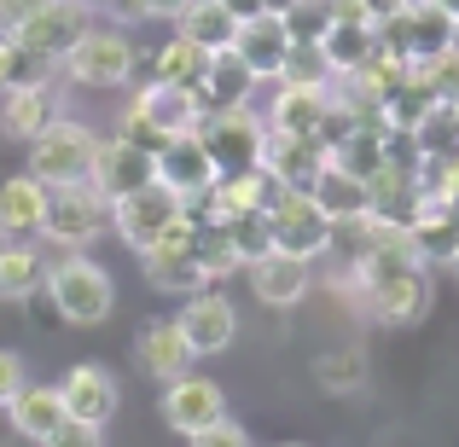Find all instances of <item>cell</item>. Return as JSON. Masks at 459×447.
Returning a JSON list of instances; mask_svg holds the SVG:
<instances>
[{"instance_id":"1","label":"cell","mask_w":459,"mask_h":447,"mask_svg":"<svg viewBox=\"0 0 459 447\" xmlns=\"http://www.w3.org/2000/svg\"><path fill=\"white\" fill-rule=\"evenodd\" d=\"M47 297H53V308H58L65 325H105L111 308H117L111 273L93 256H82V250H70V256H58L53 268H47Z\"/></svg>"},{"instance_id":"2","label":"cell","mask_w":459,"mask_h":447,"mask_svg":"<svg viewBox=\"0 0 459 447\" xmlns=\"http://www.w3.org/2000/svg\"><path fill=\"white\" fill-rule=\"evenodd\" d=\"M204 123V105L192 88H169V82H146V88L128 99L123 111V140H134V146H163V140L175 134H198Z\"/></svg>"},{"instance_id":"3","label":"cell","mask_w":459,"mask_h":447,"mask_svg":"<svg viewBox=\"0 0 459 447\" xmlns=\"http://www.w3.org/2000/svg\"><path fill=\"white\" fill-rule=\"evenodd\" d=\"M93 157H100V134H93L88 123H65V116H58V123L30 146V175L41 180L47 192L88 186L93 180Z\"/></svg>"},{"instance_id":"4","label":"cell","mask_w":459,"mask_h":447,"mask_svg":"<svg viewBox=\"0 0 459 447\" xmlns=\"http://www.w3.org/2000/svg\"><path fill=\"white\" fill-rule=\"evenodd\" d=\"M198 140H204V151H210L215 175H250V168H262L268 116H256L250 105H238V111H204Z\"/></svg>"},{"instance_id":"5","label":"cell","mask_w":459,"mask_h":447,"mask_svg":"<svg viewBox=\"0 0 459 447\" xmlns=\"http://www.w3.org/2000/svg\"><path fill=\"white\" fill-rule=\"evenodd\" d=\"M268 238H273V250H285V256H297V262H320L325 250L337 245V227L320 215V203H314L308 192L280 186V198L268 203Z\"/></svg>"},{"instance_id":"6","label":"cell","mask_w":459,"mask_h":447,"mask_svg":"<svg viewBox=\"0 0 459 447\" xmlns=\"http://www.w3.org/2000/svg\"><path fill=\"white\" fill-rule=\"evenodd\" d=\"M134 64H140V53H134V41H128V35L88 30L65 53V64H58V70H65L76 88H128V82H134Z\"/></svg>"},{"instance_id":"7","label":"cell","mask_w":459,"mask_h":447,"mask_svg":"<svg viewBox=\"0 0 459 447\" xmlns=\"http://www.w3.org/2000/svg\"><path fill=\"white\" fill-rule=\"evenodd\" d=\"M186 215H192V203L175 198L169 186H157V180L146 192H128V198L111 203V227H117V238H123L128 250H152L157 238H163L175 221H186Z\"/></svg>"},{"instance_id":"8","label":"cell","mask_w":459,"mask_h":447,"mask_svg":"<svg viewBox=\"0 0 459 447\" xmlns=\"http://www.w3.org/2000/svg\"><path fill=\"white\" fill-rule=\"evenodd\" d=\"M111 227V203L100 198L93 186H58L47 198V221H41V238L58 250H88L93 238Z\"/></svg>"},{"instance_id":"9","label":"cell","mask_w":459,"mask_h":447,"mask_svg":"<svg viewBox=\"0 0 459 447\" xmlns=\"http://www.w3.org/2000/svg\"><path fill=\"white\" fill-rule=\"evenodd\" d=\"M163 425L175 430V436H198V430H210V425H221L227 418V390L215 378H198V372H186V378H175V383H163Z\"/></svg>"},{"instance_id":"10","label":"cell","mask_w":459,"mask_h":447,"mask_svg":"<svg viewBox=\"0 0 459 447\" xmlns=\"http://www.w3.org/2000/svg\"><path fill=\"white\" fill-rule=\"evenodd\" d=\"M157 180V151L152 146H134V140H100V157H93V180L88 186L100 192L105 203L128 198V192H146Z\"/></svg>"},{"instance_id":"11","label":"cell","mask_w":459,"mask_h":447,"mask_svg":"<svg viewBox=\"0 0 459 447\" xmlns=\"http://www.w3.org/2000/svg\"><path fill=\"white\" fill-rule=\"evenodd\" d=\"M93 30V12L82 6V0H47L41 12H35L30 23H23L12 41L18 47H30V53H41L47 64H65V53L82 41V35Z\"/></svg>"},{"instance_id":"12","label":"cell","mask_w":459,"mask_h":447,"mask_svg":"<svg viewBox=\"0 0 459 447\" xmlns=\"http://www.w3.org/2000/svg\"><path fill=\"white\" fill-rule=\"evenodd\" d=\"M175 325H180V337H186V348L198 360L204 355H227L233 337H238V308L221 291H198V297H186V308L175 314Z\"/></svg>"},{"instance_id":"13","label":"cell","mask_w":459,"mask_h":447,"mask_svg":"<svg viewBox=\"0 0 459 447\" xmlns=\"http://www.w3.org/2000/svg\"><path fill=\"white\" fill-rule=\"evenodd\" d=\"M58 401H65V413L76 418V425H111L117 407H123V390H117V378L105 366H93V360H76V366L58 378Z\"/></svg>"},{"instance_id":"14","label":"cell","mask_w":459,"mask_h":447,"mask_svg":"<svg viewBox=\"0 0 459 447\" xmlns=\"http://www.w3.org/2000/svg\"><path fill=\"white\" fill-rule=\"evenodd\" d=\"M291 47H297L291 23L273 18V12H262V18H245V23H238V35H233V53L245 58V70H250L256 82H280V76H285V58H291Z\"/></svg>"},{"instance_id":"15","label":"cell","mask_w":459,"mask_h":447,"mask_svg":"<svg viewBox=\"0 0 459 447\" xmlns=\"http://www.w3.org/2000/svg\"><path fill=\"white\" fill-rule=\"evenodd\" d=\"M215 180H221V175H215V163H210V151H204L198 134H175V140L157 146V186H169L175 198L198 203Z\"/></svg>"},{"instance_id":"16","label":"cell","mask_w":459,"mask_h":447,"mask_svg":"<svg viewBox=\"0 0 459 447\" xmlns=\"http://www.w3.org/2000/svg\"><path fill=\"white\" fill-rule=\"evenodd\" d=\"M325 116H332V88H308V82H280V93L268 105V128L297 140H320Z\"/></svg>"},{"instance_id":"17","label":"cell","mask_w":459,"mask_h":447,"mask_svg":"<svg viewBox=\"0 0 459 447\" xmlns=\"http://www.w3.org/2000/svg\"><path fill=\"white\" fill-rule=\"evenodd\" d=\"M245 273H250L256 302H268V308H297V302L308 297V285H314V262H297V256H285V250L256 256Z\"/></svg>"},{"instance_id":"18","label":"cell","mask_w":459,"mask_h":447,"mask_svg":"<svg viewBox=\"0 0 459 447\" xmlns=\"http://www.w3.org/2000/svg\"><path fill=\"white\" fill-rule=\"evenodd\" d=\"M47 198H53V192L35 175H12L6 186H0V245H30V238H41Z\"/></svg>"},{"instance_id":"19","label":"cell","mask_w":459,"mask_h":447,"mask_svg":"<svg viewBox=\"0 0 459 447\" xmlns=\"http://www.w3.org/2000/svg\"><path fill=\"white\" fill-rule=\"evenodd\" d=\"M262 82L245 70V58L227 47V53H210L204 58V70H198V105L204 111H238V105H250V93H256Z\"/></svg>"},{"instance_id":"20","label":"cell","mask_w":459,"mask_h":447,"mask_svg":"<svg viewBox=\"0 0 459 447\" xmlns=\"http://www.w3.org/2000/svg\"><path fill=\"white\" fill-rule=\"evenodd\" d=\"M308 198L320 203V215L332 227H349V221H367V215H372V186L360 175H349V168H337L332 157H325V168L314 175Z\"/></svg>"},{"instance_id":"21","label":"cell","mask_w":459,"mask_h":447,"mask_svg":"<svg viewBox=\"0 0 459 447\" xmlns=\"http://www.w3.org/2000/svg\"><path fill=\"white\" fill-rule=\"evenodd\" d=\"M262 168H268V175L280 180L285 192H308L314 175L325 168V146H320V140H297V134H273V128H268Z\"/></svg>"},{"instance_id":"22","label":"cell","mask_w":459,"mask_h":447,"mask_svg":"<svg viewBox=\"0 0 459 447\" xmlns=\"http://www.w3.org/2000/svg\"><path fill=\"white\" fill-rule=\"evenodd\" d=\"M314 47H320L332 76H355V70H367L372 53H378V30H372L367 18H337L332 12V23H325V35Z\"/></svg>"},{"instance_id":"23","label":"cell","mask_w":459,"mask_h":447,"mask_svg":"<svg viewBox=\"0 0 459 447\" xmlns=\"http://www.w3.org/2000/svg\"><path fill=\"white\" fill-rule=\"evenodd\" d=\"M65 418L70 413H65V401H58V383H23V390L6 401V425L35 447L53 442V430L65 425Z\"/></svg>"},{"instance_id":"24","label":"cell","mask_w":459,"mask_h":447,"mask_svg":"<svg viewBox=\"0 0 459 447\" xmlns=\"http://www.w3.org/2000/svg\"><path fill=\"white\" fill-rule=\"evenodd\" d=\"M134 348H140V366H146V378H157V383L186 378L192 360H198V355L186 348V337H180L175 320H146V325H140V337H134Z\"/></svg>"},{"instance_id":"25","label":"cell","mask_w":459,"mask_h":447,"mask_svg":"<svg viewBox=\"0 0 459 447\" xmlns=\"http://www.w3.org/2000/svg\"><path fill=\"white\" fill-rule=\"evenodd\" d=\"M53 123H58V93H53V82H47V88H18V93H6V99H0V134H6V140L35 146V140H41Z\"/></svg>"},{"instance_id":"26","label":"cell","mask_w":459,"mask_h":447,"mask_svg":"<svg viewBox=\"0 0 459 447\" xmlns=\"http://www.w3.org/2000/svg\"><path fill=\"white\" fill-rule=\"evenodd\" d=\"M407 238H413L419 262H454L459 256V210L454 203H437V198H419L413 221H407Z\"/></svg>"},{"instance_id":"27","label":"cell","mask_w":459,"mask_h":447,"mask_svg":"<svg viewBox=\"0 0 459 447\" xmlns=\"http://www.w3.org/2000/svg\"><path fill=\"white\" fill-rule=\"evenodd\" d=\"M47 268L53 262L35 245H0V302H30L47 291Z\"/></svg>"},{"instance_id":"28","label":"cell","mask_w":459,"mask_h":447,"mask_svg":"<svg viewBox=\"0 0 459 447\" xmlns=\"http://www.w3.org/2000/svg\"><path fill=\"white\" fill-rule=\"evenodd\" d=\"M384 140H390V128H360V123H355L325 157H332L337 168H349V175L372 180L378 168H390V146H384Z\"/></svg>"},{"instance_id":"29","label":"cell","mask_w":459,"mask_h":447,"mask_svg":"<svg viewBox=\"0 0 459 447\" xmlns=\"http://www.w3.org/2000/svg\"><path fill=\"white\" fill-rule=\"evenodd\" d=\"M175 35H186V41L198 47L204 58H210V53H227V47H233L238 18L221 6V0H198V6H192L186 18H180V30H175Z\"/></svg>"},{"instance_id":"30","label":"cell","mask_w":459,"mask_h":447,"mask_svg":"<svg viewBox=\"0 0 459 447\" xmlns=\"http://www.w3.org/2000/svg\"><path fill=\"white\" fill-rule=\"evenodd\" d=\"M198 70H204V53L186 35H169L152 58V82H169V88H198Z\"/></svg>"},{"instance_id":"31","label":"cell","mask_w":459,"mask_h":447,"mask_svg":"<svg viewBox=\"0 0 459 447\" xmlns=\"http://www.w3.org/2000/svg\"><path fill=\"white\" fill-rule=\"evenodd\" d=\"M53 70L58 64H47L41 53H30V47H18V41H0V88H6V93L47 88V82H53Z\"/></svg>"},{"instance_id":"32","label":"cell","mask_w":459,"mask_h":447,"mask_svg":"<svg viewBox=\"0 0 459 447\" xmlns=\"http://www.w3.org/2000/svg\"><path fill=\"white\" fill-rule=\"evenodd\" d=\"M314 383L332 395H355L360 383H367V355L360 348H332V355L314 360Z\"/></svg>"},{"instance_id":"33","label":"cell","mask_w":459,"mask_h":447,"mask_svg":"<svg viewBox=\"0 0 459 447\" xmlns=\"http://www.w3.org/2000/svg\"><path fill=\"white\" fill-rule=\"evenodd\" d=\"M198 268H204V285H215V279H227V273L245 268V262H238V250L227 245L221 227H204V233H198Z\"/></svg>"},{"instance_id":"34","label":"cell","mask_w":459,"mask_h":447,"mask_svg":"<svg viewBox=\"0 0 459 447\" xmlns=\"http://www.w3.org/2000/svg\"><path fill=\"white\" fill-rule=\"evenodd\" d=\"M47 447H105V430L100 425H76V418H65V425L53 430V442Z\"/></svg>"},{"instance_id":"35","label":"cell","mask_w":459,"mask_h":447,"mask_svg":"<svg viewBox=\"0 0 459 447\" xmlns=\"http://www.w3.org/2000/svg\"><path fill=\"white\" fill-rule=\"evenodd\" d=\"M186 447H250L245 436V425H233V418H221V425H210V430H198Z\"/></svg>"},{"instance_id":"36","label":"cell","mask_w":459,"mask_h":447,"mask_svg":"<svg viewBox=\"0 0 459 447\" xmlns=\"http://www.w3.org/2000/svg\"><path fill=\"white\" fill-rule=\"evenodd\" d=\"M41 6H47V0H0V41H12V35H18Z\"/></svg>"},{"instance_id":"37","label":"cell","mask_w":459,"mask_h":447,"mask_svg":"<svg viewBox=\"0 0 459 447\" xmlns=\"http://www.w3.org/2000/svg\"><path fill=\"white\" fill-rule=\"evenodd\" d=\"M23 383H30V372H23V355H18V348H0V407H6L12 395L23 390Z\"/></svg>"},{"instance_id":"38","label":"cell","mask_w":459,"mask_h":447,"mask_svg":"<svg viewBox=\"0 0 459 447\" xmlns=\"http://www.w3.org/2000/svg\"><path fill=\"white\" fill-rule=\"evenodd\" d=\"M360 6V18L372 23V30H378V23H390V18H402L407 6H413V0H355Z\"/></svg>"},{"instance_id":"39","label":"cell","mask_w":459,"mask_h":447,"mask_svg":"<svg viewBox=\"0 0 459 447\" xmlns=\"http://www.w3.org/2000/svg\"><path fill=\"white\" fill-rule=\"evenodd\" d=\"M198 6V0H140V18H186V12Z\"/></svg>"},{"instance_id":"40","label":"cell","mask_w":459,"mask_h":447,"mask_svg":"<svg viewBox=\"0 0 459 447\" xmlns=\"http://www.w3.org/2000/svg\"><path fill=\"white\" fill-rule=\"evenodd\" d=\"M88 12H105V18H117V23H134L140 18V0H82Z\"/></svg>"},{"instance_id":"41","label":"cell","mask_w":459,"mask_h":447,"mask_svg":"<svg viewBox=\"0 0 459 447\" xmlns=\"http://www.w3.org/2000/svg\"><path fill=\"white\" fill-rule=\"evenodd\" d=\"M221 6H227V12H233V18H238V23H245V18H262V0H221Z\"/></svg>"},{"instance_id":"42","label":"cell","mask_w":459,"mask_h":447,"mask_svg":"<svg viewBox=\"0 0 459 447\" xmlns=\"http://www.w3.org/2000/svg\"><path fill=\"white\" fill-rule=\"evenodd\" d=\"M291 6L297 0H262V12H273V18H291Z\"/></svg>"},{"instance_id":"43","label":"cell","mask_w":459,"mask_h":447,"mask_svg":"<svg viewBox=\"0 0 459 447\" xmlns=\"http://www.w3.org/2000/svg\"><path fill=\"white\" fill-rule=\"evenodd\" d=\"M437 6H442V12H448V18L459 23V0H437Z\"/></svg>"},{"instance_id":"44","label":"cell","mask_w":459,"mask_h":447,"mask_svg":"<svg viewBox=\"0 0 459 447\" xmlns=\"http://www.w3.org/2000/svg\"><path fill=\"white\" fill-rule=\"evenodd\" d=\"M448 268H454V279H459V256H454V262H448Z\"/></svg>"},{"instance_id":"45","label":"cell","mask_w":459,"mask_h":447,"mask_svg":"<svg viewBox=\"0 0 459 447\" xmlns=\"http://www.w3.org/2000/svg\"><path fill=\"white\" fill-rule=\"evenodd\" d=\"M297 6H320V0H297Z\"/></svg>"},{"instance_id":"46","label":"cell","mask_w":459,"mask_h":447,"mask_svg":"<svg viewBox=\"0 0 459 447\" xmlns=\"http://www.w3.org/2000/svg\"><path fill=\"white\" fill-rule=\"evenodd\" d=\"M285 447H303V442H285Z\"/></svg>"}]
</instances>
